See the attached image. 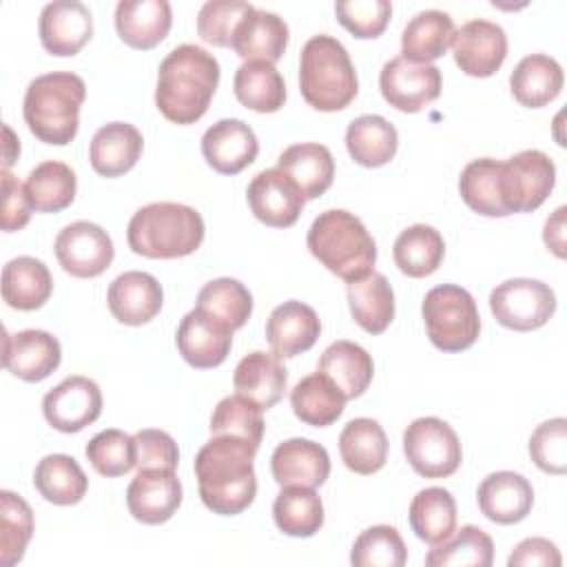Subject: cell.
<instances>
[{
  "instance_id": "obj_39",
  "label": "cell",
  "mask_w": 567,
  "mask_h": 567,
  "mask_svg": "<svg viewBox=\"0 0 567 567\" xmlns=\"http://www.w3.org/2000/svg\"><path fill=\"white\" fill-rule=\"evenodd\" d=\"M408 518L419 540L439 545L456 529V501L445 487H425L412 498Z\"/></svg>"
},
{
  "instance_id": "obj_21",
  "label": "cell",
  "mask_w": 567,
  "mask_h": 567,
  "mask_svg": "<svg viewBox=\"0 0 567 567\" xmlns=\"http://www.w3.org/2000/svg\"><path fill=\"white\" fill-rule=\"evenodd\" d=\"M111 315L124 326L148 323L164 303V290L159 281L142 270H128L117 275L106 292Z\"/></svg>"
},
{
  "instance_id": "obj_56",
  "label": "cell",
  "mask_w": 567,
  "mask_h": 567,
  "mask_svg": "<svg viewBox=\"0 0 567 567\" xmlns=\"http://www.w3.org/2000/svg\"><path fill=\"white\" fill-rule=\"evenodd\" d=\"M509 567H560L558 547L540 536L520 540L507 558Z\"/></svg>"
},
{
  "instance_id": "obj_12",
  "label": "cell",
  "mask_w": 567,
  "mask_h": 567,
  "mask_svg": "<svg viewBox=\"0 0 567 567\" xmlns=\"http://www.w3.org/2000/svg\"><path fill=\"white\" fill-rule=\"evenodd\" d=\"M383 100L403 113H419L441 95V69L414 64L403 55L388 60L379 73Z\"/></svg>"
},
{
  "instance_id": "obj_25",
  "label": "cell",
  "mask_w": 567,
  "mask_h": 567,
  "mask_svg": "<svg viewBox=\"0 0 567 567\" xmlns=\"http://www.w3.org/2000/svg\"><path fill=\"white\" fill-rule=\"evenodd\" d=\"M233 385L239 396L252 401L261 410H270L286 392L288 370L275 352L255 350L237 363Z\"/></svg>"
},
{
  "instance_id": "obj_54",
  "label": "cell",
  "mask_w": 567,
  "mask_h": 567,
  "mask_svg": "<svg viewBox=\"0 0 567 567\" xmlns=\"http://www.w3.org/2000/svg\"><path fill=\"white\" fill-rule=\"evenodd\" d=\"M135 441V467L137 470H175L179 463V450L175 439L155 427H146L133 434Z\"/></svg>"
},
{
  "instance_id": "obj_24",
  "label": "cell",
  "mask_w": 567,
  "mask_h": 567,
  "mask_svg": "<svg viewBox=\"0 0 567 567\" xmlns=\"http://www.w3.org/2000/svg\"><path fill=\"white\" fill-rule=\"evenodd\" d=\"M321 334L317 312L297 299L277 306L266 321V339L272 352L281 359L297 357L315 346Z\"/></svg>"
},
{
  "instance_id": "obj_52",
  "label": "cell",
  "mask_w": 567,
  "mask_h": 567,
  "mask_svg": "<svg viewBox=\"0 0 567 567\" xmlns=\"http://www.w3.org/2000/svg\"><path fill=\"white\" fill-rule=\"evenodd\" d=\"M529 456L547 474L567 472V419L540 423L529 436Z\"/></svg>"
},
{
  "instance_id": "obj_27",
  "label": "cell",
  "mask_w": 567,
  "mask_h": 567,
  "mask_svg": "<svg viewBox=\"0 0 567 567\" xmlns=\"http://www.w3.org/2000/svg\"><path fill=\"white\" fill-rule=\"evenodd\" d=\"M144 148L142 133L128 122H109L95 131L89 159L95 173L104 177H120L128 173Z\"/></svg>"
},
{
  "instance_id": "obj_46",
  "label": "cell",
  "mask_w": 567,
  "mask_h": 567,
  "mask_svg": "<svg viewBox=\"0 0 567 567\" xmlns=\"http://www.w3.org/2000/svg\"><path fill=\"white\" fill-rule=\"evenodd\" d=\"M219 321H224L233 332L239 330L252 315V295L250 290L230 277H219L197 292V306Z\"/></svg>"
},
{
  "instance_id": "obj_51",
  "label": "cell",
  "mask_w": 567,
  "mask_h": 567,
  "mask_svg": "<svg viewBox=\"0 0 567 567\" xmlns=\"http://www.w3.org/2000/svg\"><path fill=\"white\" fill-rule=\"evenodd\" d=\"M252 9L244 0H208L197 13V33L213 47H230L237 27Z\"/></svg>"
},
{
  "instance_id": "obj_29",
  "label": "cell",
  "mask_w": 567,
  "mask_h": 567,
  "mask_svg": "<svg viewBox=\"0 0 567 567\" xmlns=\"http://www.w3.org/2000/svg\"><path fill=\"white\" fill-rule=\"evenodd\" d=\"M565 75L558 60L545 53L525 55L509 75V89L518 104L540 109L558 97Z\"/></svg>"
},
{
  "instance_id": "obj_40",
  "label": "cell",
  "mask_w": 567,
  "mask_h": 567,
  "mask_svg": "<svg viewBox=\"0 0 567 567\" xmlns=\"http://www.w3.org/2000/svg\"><path fill=\"white\" fill-rule=\"evenodd\" d=\"M33 485L53 505H75L89 489V478L69 454H47L33 470Z\"/></svg>"
},
{
  "instance_id": "obj_43",
  "label": "cell",
  "mask_w": 567,
  "mask_h": 567,
  "mask_svg": "<svg viewBox=\"0 0 567 567\" xmlns=\"http://www.w3.org/2000/svg\"><path fill=\"white\" fill-rule=\"evenodd\" d=\"M394 264L408 277L421 279L432 275L445 255V241L441 233L427 224L408 226L394 241Z\"/></svg>"
},
{
  "instance_id": "obj_5",
  "label": "cell",
  "mask_w": 567,
  "mask_h": 567,
  "mask_svg": "<svg viewBox=\"0 0 567 567\" xmlns=\"http://www.w3.org/2000/svg\"><path fill=\"white\" fill-rule=\"evenodd\" d=\"M308 250L332 275L354 281L368 275L377 261V244L363 221L341 208L319 213L306 237Z\"/></svg>"
},
{
  "instance_id": "obj_32",
  "label": "cell",
  "mask_w": 567,
  "mask_h": 567,
  "mask_svg": "<svg viewBox=\"0 0 567 567\" xmlns=\"http://www.w3.org/2000/svg\"><path fill=\"white\" fill-rule=\"evenodd\" d=\"M454 20L441 9L416 13L401 33V53L408 62L432 64L439 60L454 38Z\"/></svg>"
},
{
  "instance_id": "obj_2",
  "label": "cell",
  "mask_w": 567,
  "mask_h": 567,
  "mask_svg": "<svg viewBox=\"0 0 567 567\" xmlns=\"http://www.w3.org/2000/svg\"><path fill=\"white\" fill-rule=\"evenodd\" d=\"M219 84V62L197 44L175 47L157 69L155 106L175 124H195Z\"/></svg>"
},
{
  "instance_id": "obj_6",
  "label": "cell",
  "mask_w": 567,
  "mask_h": 567,
  "mask_svg": "<svg viewBox=\"0 0 567 567\" xmlns=\"http://www.w3.org/2000/svg\"><path fill=\"white\" fill-rule=\"evenodd\" d=\"M299 89L303 100L323 113L346 109L359 91L348 49L332 35H312L299 58Z\"/></svg>"
},
{
  "instance_id": "obj_49",
  "label": "cell",
  "mask_w": 567,
  "mask_h": 567,
  "mask_svg": "<svg viewBox=\"0 0 567 567\" xmlns=\"http://www.w3.org/2000/svg\"><path fill=\"white\" fill-rule=\"evenodd\" d=\"M405 560V543L392 525H372L363 529L350 551V563L357 567H403Z\"/></svg>"
},
{
  "instance_id": "obj_55",
  "label": "cell",
  "mask_w": 567,
  "mask_h": 567,
  "mask_svg": "<svg viewBox=\"0 0 567 567\" xmlns=\"http://www.w3.org/2000/svg\"><path fill=\"white\" fill-rule=\"evenodd\" d=\"M0 226L4 233L20 230L31 219V204L24 190V184L18 182L9 171H2V210Z\"/></svg>"
},
{
  "instance_id": "obj_19",
  "label": "cell",
  "mask_w": 567,
  "mask_h": 567,
  "mask_svg": "<svg viewBox=\"0 0 567 567\" xmlns=\"http://www.w3.org/2000/svg\"><path fill=\"white\" fill-rule=\"evenodd\" d=\"M259 142L255 131L241 120H219L202 137L206 164L221 175H237L257 159Z\"/></svg>"
},
{
  "instance_id": "obj_4",
  "label": "cell",
  "mask_w": 567,
  "mask_h": 567,
  "mask_svg": "<svg viewBox=\"0 0 567 567\" xmlns=\"http://www.w3.org/2000/svg\"><path fill=\"white\" fill-rule=\"evenodd\" d=\"M84 97V80L71 71L38 75L24 91V122L40 142L64 146L78 135Z\"/></svg>"
},
{
  "instance_id": "obj_22",
  "label": "cell",
  "mask_w": 567,
  "mask_h": 567,
  "mask_svg": "<svg viewBox=\"0 0 567 567\" xmlns=\"http://www.w3.org/2000/svg\"><path fill=\"white\" fill-rule=\"evenodd\" d=\"M476 501L481 514L492 523L514 525L532 512L534 489L523 474L503 470L483 478L476 492Z\"/></svg>"
},
{
  "instance_id": "obj_17",
  "label": "cell",
  "mask_w": 567,
  "mask_h": 567,
  "mask_svg": "<svg viewBox=\"0 0 567 567\" xmlns=\"http://www.w3.org/2000/svg\"><path fill=\"white\" fill-rule=\"evenodd\" d=\"M126 505L135 520L159 525L182 505V483L175 470H137L126 489Z\"/></svg>"
},
{
  "instance_id": "obj_3",
  "label": "cell",
  "mask_w": 567,
  "mask_h": 567,
  "mask_svg": "<svg viewBox=\"0 0 567 567\" xmlns=\"http://www.w3.org/2000/svg\"><path fill=\"white\" fill-rule=\"evenodd\" d=\"M204 219L186 204L153 202L135 210L126 239L135 255L148 259H177L193 255L204 241Z\"/></svg>"
},
{
  "instance_id": "obj_15",
  "label": "cell",
  "mask_w": 567,
  "mask_h": 567,
  "mask_svg": "<svg viewBox=\"0 0 567 567\" xmlns=\"http://www.w3.org/2000/svg\"><path fill=\"white\" fill-rule=\"evenodd\" d=\"M175 343L188 365L208 370L226 361L233 346V330L210 312L195 308L179 321Z\"/></svg>"
},
{
  "instance_id": "obj_34",
  "label": "cell",
  "mask_w": 567,
  "mask_h": 567,
  "mask_svg": "<svg viewBox=\"0 0 567 567\" xmlns=\"http://www.w3.org/2000/svg\"><path fill=\"white\" fill-rule=\"evenodd\" d=\"M53 292L49 268L35 257H16L2 268V299L16 310H38Z\"/></svg>"
},
{
  "instance_id": "obj_8",
  "label": "cell",
  "mask_w": 567,
  "mask_h": 567,
  "mask_svg": "<svg viewBox=\"0 0 567 567\" xmlns=\"http://www.w3.org/2000/svg\"><path fill=\"white\" fill-rule=\"evenodd\" d=\"M403 452L412 470L425 478L452 476L463 461L456 432L439 416L414 419L403 432Z\"/></svg>"
},
{
  "instance_id": "obj_44",
  "label": "cell",
  "mask_w": 567,
  "mask_h": 567,
  "mask_svg": "<svg viewBox=\"0 0 567 567\" xmlns=\"http://www.w3.org/2000/svg\"><path fill=\"white\" fill-rule=\"evenodd\" d=\"M24 190H27V197H29V204L33 210L60 213L73 204L75 190H78V179L69 164L49 159V162L38 164L29 173V177L24 182Z\"/></svg>"
},
{
  "instance_id": "obj_7",
  "label": "cell",
  "mask_w": 567,
  "mask_h": 567,
  "mask_svg": "<svg viewBox=\"0 0 567 567\" xmlns=\"http://www.w3.org/2000/svg\"><path fill=\"white\" fill-rule=\"evenodd\" d=\"M421 315L432 346L443 352L467 350L478 339V308L474 297L461 286L441 284L427 290Z\"/></svg>"
},
{
  "instance_id": "obj_1",
  "label": "cell",
  "mask_w": 567,
  "mask_h": 567,
  "mask_svg": "<svg viewBox=\"0 0 567 567\" xmlns=\"http://www.w3.org/2000/svg\"><path fill=\"white\" fill-rule=\"evenodd\" d=\"M257 450L228 434L213 436L195 456V476L202 503L219 516L241 514L257 496Z\"/></svg>"
},
{
  "instance_id": "obj_38",
  "label": "cell",
  "mask_w": 567,
  "mask_h": 567,
  "mask_svg": "<svg viewBox=\"0 0 567 567\" xmlns=\"http://www.w3.org/2000/svg\"><path fill=\"white\" fill-rule=\"evenodd\" d=\"M503 162L492 157L472 159L458 177V190L467 208L485 217H505L507 206L503 199Z\"/></svg>"
},
{
  "instance_id": "obj_35",
  "label": "cell",
  "mask_w": 567,
  "mask_h": 567,
  "mask_svg": "<svg viewBox=\"0 0 567 567\" xmlns=\"http://www.w3.org/2000/svg\"><path fill=\"white\" fill-rule=\"evenodd\" d=\"M341 461L357 474H374L388 461V436L379 421L359 416L346 423L339 434Z\"/></svg>"
},
{
  "instance_id": "obj_53",
  "label": "cell",
  "mask_w": 567,
  "mask_h": 567,
  "mask_svg": "<svg viewBox=\"0 0 567 567\" xmlns=\"http://www.w3.org/2000/svg\"><path fill=\"white\" fill-rule=\"evenodd\" d=\"M337 20L354 38H379L392 16L388 0H343L334 4Z\"/></svg>"
},
{
  "instance_id": "obj_37",
  "label": "cell",
  "mask_w": 567,
  "mask_h": 567,
  "mask_svg": "<svg viewBox=\"0 0 567 567\" xmlns=\"http://www.w3.org/2000/svg\"><path fill=\"white\" fill-rule=\"evenodd\" d=\"M343 392L321 372L303 377L290 390V405L295 416L312 427H328L332 425L343 408H346Z\"/></svg>"
},
{
  "instance_id": "obj_36",
  "label": "cell",
  "mask_w": 567,
  "mask_h": 567,
  "mask_svg": "<svg viewBox=\"0 0 567 567\" xmlns=\"http://www.w3.org/2000/svg\"><path fill=\"white\" fill-rule=\"evenodd\" d=\"M346 146L357 164L365 168H377L388 164L396 155L399 133L394 124H390L385 117L368 113L359 115L348 124Z\"/></svg>"
},
{
  "instance_id": "obj_28",
  "label": "cell",
  "mask_w": 567,
  "mask_h": 567,
  "mask_svg": "<svg viewBox=\"0 0 567 567\" xmlns=\"http://www.w3.org/2000/svg\"><path fill=\"white\" fill-rule=\"evenodd\" d=\"M288 24L272 11L252 9L235 31L230 49L246 62L259 60L275 64L288 47Z\"/></svg>"
},
{
  "instance_id": "obj_9",
  "label": "cell",
  "mask_w": 567,
  "mask_h": 567,
  "mask_svg": "<svg viewBox=\"0 0 567 567\" xmlns=\"http://www.w3.org/2000/svg\"><path fill=\"white\" fill-rule=\"evenodd\" d=\"M489 310L494 319L518 332L543 328L556 312L554 290L538 279H507L489 292Z\"/></svg>"
},
{
  "instance_id": "obj_10",
  "label": "cell",
  "mask_w": 567,
  "mask_h": 567,
  "mask_svg": "<svg viewBox=\"0 0 567 567\" xmlns=\"http://www.w3.org/2000/svg\"><path fill=\"white\" fill-rule=\"evenodd\" d=\"M503 199L507 213H532L551 193L556 184V166L538 148H527L503 162Z\"/></svg>"
},
{
  "instance_id": "obj_31",
  "label": "cell",
  "mask_w": 567,
  "mask_h": 567,
  "mask_svg": "<svg viewBox=\"0 0 567 567\" xmlns=\"http://www.w3.org/2000/svg\"><path fill=\"white\" fill-rule=\"evenodd\" d=\"M317 372L328 377L343 392L346 399H357L372 383L374 363L365 348L354 341L341 339L323 350L317 363Z\"/></svg>"
},
{
  "instance_id": "obj_33",
  "label": "cell",
  "mask_w": 567,
  "mask_h": 567,
  "mask_svg": "<svg viewBox=\"0 0 567 567\" xmlns=\"http://www.w3.org/2000/svg\"><path fill=\"white\" fill-rule=\"evenodd\" d=\"M348 306L352 319L370 334H381L394 319V292L385 275L370 270L348 281Z\"/></svg>"
},
{
  "instance_id": "obj_20",
  "label": "cell",
  "mask_w": 567,
  "mask_h": 567,
  "mask_svg": "<svg viewBox=\"0 0 567 567\" xmlns=\"http://www.w3.org/2000/svg\"><path fill=\"white\" fill-rule=\"evenodd\" d=\"M4 368L29 383L44 381L58 370L62 361L60 341L44 330H20L16 334L4 332Z\"/></svg>"
},
{
  "instance_id": "obj_13",
  "label": "cell",
  "mask_w": 567,
  "mask_h": 567,
  "mask_svg": "<svg viewBox=\"0 0 567 567\" xmlns=\"http://www.w3.org/2000/svg\"><path fill=\"white\" fill-rule=\"evenodd\" d=\"M42 412L51 427L60 432H80L102 414L100 385L82 374L66 377L42 399Z\"/></svg>"
},
{
  "instance_id": "obj_18",
  "label": "cell",
  "mask_w": 567,
  "mask_h": 567,
  "mask_svg": "<svg viewBox=\"0 0 567 567\" xmlns=\"http://www.w3.org/2000/svg\"><path fill=\"white\" fill-rule=\"evenodd\" d=\"M40 42L47 53L69 58L75 55L93 35V16L78 0L49 2L38 22Z\"/></svg>"
},
{
  "instance_id": "obj_14",
  "label": "cell",
  "mask_w": 567,
  "mask_h": 567,
  "mask_svg": "<svg viewBox=\"0 0 567 567\" xmlns=\"http://www.w3.org/2000/svg\"><path fill=\"white\" fill-rule=\"evenodd\" d=\"M454 62L465 75L489 78L507 58L505 29L492 20H470L452 38Z\"/></svg>"
},
{
  "instance_id": "obj_48",
  "label": "cell",
  "mask_w": 567,
  "mask_h": 567,
  "mask_svg": "<svg viewBox=\"0 0 567 567\" xmlns=\"http://www.w3.org/2000/svg\"><path fill=\"white\" fill-rule=\"evenodd\" d=\"M261 412L264 410L259 405H255L252 401H248L239 394L224 396L210 416V434L213 436H219V434L237 436V439L250 443L255 450H259L261 436H264Z\"/></svg>"
},
{
  "instance_id": "obj_47",
  "label": "cell",
  "mask_w": 567,
  "mask_h": 567,
  "mask_svg": "<svg viewBox=\"0 0 567 567\" xmlns=\"http://www.w3.org/2000/svg\"><path fill=\"white\" fill-rule=\"evenodd\" d=\"M33 536V512L29 503L9 492H0V563L13 567L22 560L24 549Z\"/></svg>"
},
{
  "instance_id": "obj_16",
  "label": "cell",
  "mask_w": 567,
  "mask_h": 567,
  "mask_svg": "<svg viewBox=\"0 0 567 567\" xmlns=\"http://www.w3.org/2000/svg\"><path fill=\"white\" fill-rule=\"evenodd\" d=\"M246 199L252 215L272 228L292 226L306 204L299 186L279 168L257 173L246 188Z\"/></svg>"
},
{
  "instance_id": "obj_45",
  "label": "cell",
  "mask_w": 567,
  "mask_h": 567,
  "mask_svg": "<svg viewBox=\"0 0 567 567\" xmlns=\"http://www.w3.org/2000/svg\"><path fill=\"white\" fill-rule=\"evenodd\" d=\"M494 560V543L487 532L476 525H463L454 536L445 538L425 556L427 567H489Z\"/></svg>"
},
{
  "instance_id": "obj_57",
  "label": "cell",
  "mask_w": 567,
  "mask_h": 567,
  "mask_svg": "<svg viewBox=\"0 0 567 567\" xmlns=\"http://www.w3.org/2000/svg\"><path fill=\"white\" fill-rule=\"evenodd\" d=\"M565 213H567L565 206L556 208L554 215L545 221V230H543V239L547 248L560 259L565 257Z\"/></svg>"
},
{
  "instance_id": "obj_23",
  "label": "cell",
  "mask_w": 567,
  "mask_h": 567,
  "mask_svg": "<svg viewBox=\"0 0 567 567\" xmlns=\"http://www.w3.org/2000/svg\"><path fill=\"white\" fill-rule=\"evenodd\" d=\"M270 472L281 487H321L330 476V456L323 445L310 439H288L275 447Z\"/></svg>"
},
{
  "instance_id": "obj_11",
  "label": "cell",
  "mask_w": 567,
  "mask_h": 567,
  "mask_svg": "<svg viewBox=\"0 0 567 567\" xmlns=\"http://www.w3.org/2000/svg\"><path fill=\"white\" fill-rule=\"evenodd\" d=\"M53 250L64 272L80 279L100 277L115 257L109 233L93 221H73L64 226L55 237Z\"/></svg>"
},
{
  "instance_id": "obj_41",
  "label": "cell",
  "mask_w": 567,
  "mask_h": 567,
  "mask_svg": "<svg viewBox=\"0 0 567 567\" xmlns=\"http://www.w3.org/2000/svg\"><path fill=\"white\" fill-rule=\"evenodd\" d=\"M272 518L279 532L297 538L315 536L323 527V503L315 487H281L272 503Z\"/></svg>"
},
{
  "instance_id": "obj_50",
  "label": "cell",
  "mask_w": 567,
  "mask_h": 567,
  "mask_svg": "<svg viewBox=\"0 0 567 567\" xmlns=\"http://www.w3.org/2000/svg\"><path fill=\"white\" fill-rule=\"evenodd\" d=\"M93 470L106 478L124 476L135 467V441L117 427L97 432L84 447Z\"/></svg>"
},
{
  "instance_id": "obj_42",
  "label": "cell",
  "mask_w": 567,
  "mask_h": 567,
  "mask_svg": "<svg viewBox=\"0 0 567 567\" xmlns=\"http://www.w3.org/2000/svg\"><path fill=\"white\" fill-rule=\"evenodd\" d=\"M233 89L237 100L257 113H275L286 102V84L270 62L250 60L235 71Z\"/></svg>"
},
{
  "instance_id": "obj_30",
  "label": "cell",
  "mask_w": 567,
  "mask_h": 567,
  "mask_svg": "<svg viewBox=\"0 0 567 567\" xmlns=\"http://www.w3.org/2000/svg\"><path fill=\"white\" fill-rule=\"evenodd\" d=\"M277 168L284 171L303 193L306 199L321 197L334 179V159L328 146L317 142H303L288 146L279 159Z\"/></svg>"
},
{
  "instance_id": "obj_26",
  "label": "cell",
  "mask_w": 567,
  "mask_h": 567,
  "mask_svg": "<svg viewBox=\"0 0 567 567\" xmlns=\"http://www.w3.org/2000/svg\"><path fill=\"white\" fill-rule=\"evenodd\" d=\"M173 11L168 0H120L115 7L117 35L133 49L148 51L171 31Z\"/></svg>"
}]
</instances>
